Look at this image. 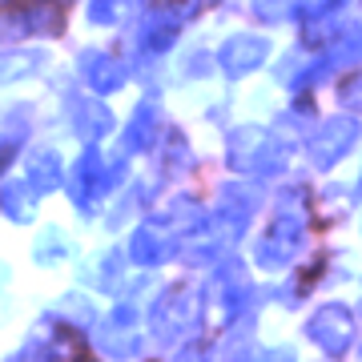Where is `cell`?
Returning <instances> with one entry per match:
<instances>
[{"mask_svg":"<svg viewBox=\"0 0 362 362\" xmlns=\"http://www.w3.org/2000/svg\"><path fill=\"white\" fill-rule=\"evenodd\" d=\"M57 25H61V8H52V4H40V8H28V4H21L13 16H8V28L13 33H57Z\"/></svg>","mask_w":362,"mask_h":362,"instance_id":"7c38bea8","label":"cell"},{"mask_svg":"<svg viewBox=\"0 0 362 362\" xmlns=\"http://www.w3.org/2000/svg\"><path fill=\"white\" fill-rule=\"evenodd\" d=\"M129 258L137 262V266H153V262L165 258V238H161L157 226H141V230H133Z\"/></svg>","mask_w":362,"mask_h":362,"instance_id":"4fadbf2b","label":"cell"},{"mask_svg":"<svg viewBox=\"0 0 362 362\" xmlns=\"http://www.w3.org/2000/svg\"><path fill=\"white\" fill-rule=\"evenodd\" d=\"M69 101L73 105H65V113L81 137H101V133H109L113 117H109V109L101 101H81V97H69Z\"/></svg>","mask_w":362,"mask_h":362,"instance_id":"8fae6325","label":"cell"},{"mask_svg":"<svg viewBox=\"0 0 362 362\" xmlns=\"http://www.w3.org/2000/svg\"><path fill=\"white\" fill-rule=\"evenodd\" d=\"M226 149H230V165L246 169V173H278V169L286 165V149L278 141H274L270 133L262 129H233L230 141H226Z\"/></svg>","mask_w":362,"mask_h":362,"instance_id":"7a4b0ae2","label":"cell"},{"mask_svg":"<svg viewBox=\"0 0 362 362\" xmlns=\"http://www.w3.org/2000/svg\"><path fill=\"white\" fill-rule=\"evenodd\" d=\"M157 105L153 101H145L137 113H133V121H129V133H125V149H145V145L157 137Z\"/></svg>","mask_w":362,"mask_h":362,"instance_id":"9a60e30c","label":"cell"},{"mask_svg":"<svg viewBox=\"0 0 362 362\" xmlns=\"http://www.w3.org/2000/svg\"><path fill=\"white\" fill-rule=\"evenodd\" d=\"M25 137H28V109H13L4 117V161H13L16 149L25 145Z\"/></svg>","mask_w":362,"mask_h":362,"instance_id":"ac0fdd59","label":"cell"},{"mask_svg":"<svg viewBox=\"0 0 362 362\" xmlns=\"http://www.w3.org/2000/svg\"><path fill=\"white\" fill-rule=\"evenodd\" d=\"M194 13L189 4L185 8H165V4H157V8H145L141 13V25H137V45L149 52H161L173 45V33H177V25L185 21V16Z\"/></svg>","mask_w":362,"mask_h":362,"instance_id":"52a82bcc","label":"cell"},{"mask_svg":"<svg viewBox=\"0 0 362 362\" xmlns=\"http://www.w3.org/2000/svg\"><path fill=\"white\" fill-rule=\"evenodd\" d=\"M61 177H65V169H61V157L52 153V149H45V153L33 157V165H28V185H33L37 194L57 189V185H61Z\"/></svg>","mask_w":362,"mask_h":362,"instance_id":"5bb4252c","label":"cell"},{"mask_svg":"<svg viewBox=\"0 0 362 362\" xmlns=\"http://www.w3.org/2000/svg\"><path fill=\"white\" fill-rule=\"evenodd\" d=\"M202 318V302H197L194 290H169L153 302V314H149V326H153L157 342H173V338L189 334Z\"/></svg>","mask_w":362,"mask_h":362,"instance_id":"3957f363","label":"cell"},{"mask_svg":"<svg viewBox=\"0 0 362 362\" xmlns=\"http://www.w3.org/2000/svg\"><path fill=\"white\" fill-rule=\"evenodd\" d=\"M61 250H65V242H61L57 233H45V238L37 242V258H40V262H49L52 254H61Z\"/></svg>","mask_w":362,"mask_h":362,"instance_id":"d6986e66","label":"cell"},{"mask_svg":"<svg viewBox=\"0 0 362 362\" xmlns=\"http://www.w3.org/2000/svg\"><path fill=\"white\" fill-rule=\"evenodd\" d=\"M4 209H8V218L13 221H33V214H37V197H28V185L8 181V185H4Z\"/></svg>","mask_w":362,"mask_h":362,"instance_id":"2e32d148","label":"cell"},{"mask_svg":"<svg viewBox=\"0 0 362 362\" xmlns=\"http://www.w3.org/2000/svg\"><path fill=\"white\" fill-rule=\"evenodd\" d=\"M358 137V121H350V117H330L322 129L310 137V161L314 165H334L338 157L346 153L350 145Z\"/></svg>","mask_w":362,"mask_h":362,"instance_id":"8992f818","label":"cell"},{"mask_svg":"<svg viewBox=\"0 0 362 362\" xmlns=\"http://www.w3.org/2000/svg\"><path fill=\"white\" fill-rule=\"evenodd\" d=\"M117 173H121V165H117V161H105L97 149H89V153L73 165V173H69V194H73L77 209H89L93 197H101L105 189L113 185Z\"/></svg>","mask_w":362,"mask_h":362,"instance_id":"277c9868","label":"cell"},{"mask_svg":"<svg viewBox=\"0 0 362 362\" xmlns=\"http://www.w3.org/2000/svg\"><path fill=\"white\" fill-rule=\"evenodd\" d=\"M165 362H209V354L202 346H185L181 354H173V358H165Z\"/></svg>","mask_w":362,"mask_h":362,"instance_id":"7402d4cb","label":"cell"},{"mask_svg":"<svg viewBox=\"0 0 362 362\" xmlns=\"http://www.w3.org/2000/svg\"><path fill=\"white\" fill-rule=\"evenodd\" d=\"M165 226H173V233H189L202 226V206L197 202H189V197H181V202H173V206L165 209Z\"/></svg>","mask_w":362,"mask_h":362,"instance_id":"e0dca14e","label":"cell"},{"mask_svg":"<svg viewBox=\"0 0 362 362\" xmlns=\"http://www.w3.org/2000/svg\"><path fill=\"white\" fill-rule=\"evenodd\" d=\"M358 194H362V177H358Z\"/></svg>","mask_w":362,"mask_h":362,"instance_id":"d4e9b609","label":"cell"},{"mask_svg":"<svg viewBox=\"0 0 362 362\" xmlns=\"http://www.w3.org/2000/svg\"><path fill=\"white\" fill-rule=\"evenodd\" d=\"M302 233H306V197H302V189H286L282 202H278V214H274V226L262 233L254 254H258L262 266L278 270V266L294 258Z\"/></svg>","mask_w":362,"mask_h":362,"instance_id":"6da1fadb","label":"cell"},{"mask_svg":"<svg viewBox=\"0 0 362 362\" xmlns=\"http://www.w3.org/2000/svg\"><path fill=\"white\" fill-rule=\"evenodd\" d=\"M113 4H93V8H89V21H93V25H109V21H113Z\"/></svg>","mask_w":362,"mask_h":362,"instance_id":"603a6c76","label":"cell"},{"mask_svg":"<svg viewBox=\"0 0 362 362\" xmlns=\"http://www.w3.org/2000/svg\"><path fill=\"white\" fill-rule=\"evenodd\" d=\"M342 101L354 105V109H362V73H358V77H350L346 85H342Z\"/></svg>","mask_w":362,"mask_h":362,"instance_id":"ffe728a7","label":"cell"},{"mask_svg":"<svg viewBox=\"0 0 362 362\" xmlns=\"http://www.w3.org/2000/svg\"><path fill=\"white\" fill-rule=\"evenodd\" d=\"M81 77L97 93H113L125 85V69L117 65L109 52H81Z\"/></svg>","mask_w":362,"mask_h":362,"instance_id":"9c48e42d","label":"cell"},{"mask_svg":"<svg viewBox=\"0 0 362 362\" xmlns=\"http://www.w3.org/2000/svg\"><path fill=\"white\" fill-rule=\"evenodd\" d=\"M8 362H52V354L45 346H25L21 354H13Z\"/></svg>","mask_w":362,"mask_h":362,"instance_id":"44dd1931","label":"cell"},{"mask_svg":"<svg viewBox=\"0 0 362 362\" xmlns=\"http://www.w3.org/2000/svg\"><path fill=\"white\" fill-rule=\"evenodd\" d=\"M258 362H294V354H290V350H266Z\"/></svg>","mask_w":362,"mask_h":362,"instance_id":"cb8c5ba5","label":"cell"},{"mask_svg":"<svg viewBox=\"0 0 362 362\" xmlns=\"http://www.w3.org/2000/svg\"><path fill=\"white\" fill-rule=\"evenodd\" d=\"M310 338L326 350V354H334V358L346 354L350 338H354V314H350L346 306H338V302L322 306V310L310 318Z\"/></svg>","mask_w":362,"mask_h":362,"instance_id":"5b68a950","label":"cell"},{"mask_svg":"<svg viewBox=\"0 0 362 362\" xmlns=\"http://www.w3.org/2000/svg\"><path fill=\"white\" fill-rule=\"evenodd\" d=\"M254 206H258V202H254V189H246V185L226 189V194H221V233H226V238H238V233L246 230Z\"/></svg>","mask_w":362,"mask_h":362,"instance_id":"30bf717a","label":"cell"},{"mask_svg":"<svg viewBox=\"0 0 362 362\" xmlns=\"http://www.w3.org/2000/svg\"><path fill=\"white\" fill-rule=\"evenodd\" d=\"M270 52V40L266 37H250V33H238L221 45V69L230 77H246L250 69H258Z\"/></svg>","mask_w":362,"mask_h":362,"instance_id":"ba28073f","label":"cell"}]
</instances>
